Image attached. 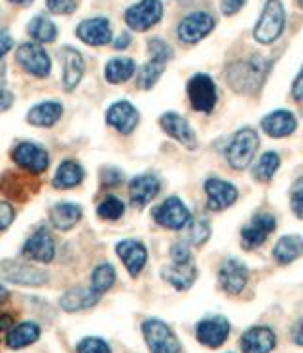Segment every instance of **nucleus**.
I'll use <instances>...</instances> for the list:
<instances>
[{"mask_svg":"<svg viewBox=\"0 0 303 353\" xmlns=\"http://www.w3.org/2000/svg\"><path fill=\"white\" fill-rule=\"evenodd\" d=\"M269 72V63L254 55L244 61L233 63L227 69V82L239 93H252L256 88L264 84V78Z\"/></svg>","mask_w":303,"mask_h":353,"instance_id":"obj_1","label":"nucleus"},{"mask_svg":"<svg viewBox=\"0 0 303 353\" xmlns=\"http://www.w3.org/2000/svg\"><path fill=\"white\" fill-rule=\"evenodd\" d=\"M284 6L280 0H267L264 6V12L258 19L256 29H254V39L260 44H271L279 39L284 31Z\"/></svg>","mask_w":303,"mask_h":353,"instance_id":"obj_2","label":"nucleus"},{"mask_svg":"<svg viewBox=\"0 0 303 353\" xmlns=\"http://www.w3.org/2000/svg\"><path fill=\"white\" fill-rule=\"evenodd\" d=\"M260 139L258 133L250 128H242L233 135L231 143L227 145L226 158L233 169H247L256 156Z\"/></svg>","mask_w":303,"mask_h":353,"instance_id":"obj_3","label":"nucleus"},{"mask_svg":"<svg viewBox=\"0 0 303 353\" xmlns=\"http://www.w3.org/2000/svg\"><path fill=\"white\" fill-rule=\"evenodd\" d=\"M143 334L152 353H180V342L169 325L159 319H146Z\"/></svg>","mask_w":303,"mask_h":353,"instance_id":"obj_4","label":"nucleus"},{"mask_svg":"<svg viewBox=\"0 0 303 353\" xmlns=\"http://www.w3.org/2000/svg\"><path fill=\"white\" fill-rule=\"evenodd\" d=\"M17 63L23 70L36 78H45L52 74V59L44 48L36 42H25L17 48Z\"/></svg>","mask_w":303,"mask_h":353,"instance_id":"obj_5","label":"nucleus"},{"mask_svg":"<svg viewBox=\"0 0 303 353\" xmlns=\"http://www.w3.org/2000/svg\"><path fill=\"white\" fill-rule=\"evenodd\" d=\"M161 17H163V4L159 0H140L138 4L131 6L125 12V23L133 31L144 32L159 23Z\"/></svg>","mask_w":303,"mask_h":353,"instance_id":"obj_6","label":"nucleus"},{"mask_svg":"<svg viewBox=\"0 0 303 353\" xmlns=\"http://www.w3.org/2000/svg\"><path fill=\"white\" fill-rule=\"evenodd\" d=\"M12 158L19 168L29 171L30 175H40L50 168V154H48V150L40 145H34V143H19L12 150Z\"/></svg>","mask_w":303,"mask_h":353,"instance_id":"obj_7","label":"nucleus"},{"mask_svg":"<svg viewBox=\"0 0 303 353\" xmlns=\"http://www.w3.org/2000/svg\"><path fill=\"white\" fill-rule=\"evenodd\" d=\"M188 97L191 107L199 112H212V108L218 101L216 85L211 77L207 74H196L188 82Z\"/></svg>","mask_w":303,"mask_h":353,"instance_id":"obj_8","label":"nucleus"},{"mask_svg":"<svg viewBox=\"0 0 303 353\" xmlns=\"http://www.w3.org/2000/svg\"><path fill=\"white\" fill-rule=\"evenodd\" d=\"M154 219L156 223L161 224L163 228L169 230H182L184 226H188L191 221V213L189 209L182 203L178 198H167L159 208L154 211Z\"/></svg>","mask_w":303,"mask_h":353,"instance_id":"obj_9","label":"nucleus"},{"mask_svg":"<svg viewBox=\"0 0 303 353\" xmlns=\"http://www.w3.org/2000/svg\"><path fill=\"white\" fill-rule=\"evenodd\" d=\"M214 29V17L207 12H194L180 21L178 25V39L186 44H196L211 34Z\"/></svg>","mask_w":303,"mask_h":353,"instance_id":"obj_10","label":"nucleus"},{"mask_svg":"<svg viewBox=\"0 0 303 353\" xmlns=\"http://www.w3.org/2000/svg\"><path fill=\"white\" fill-rule=\"evenodd\" d=\"M21 254L25 259H29L32 262H42V264H48V262L53 261L55 256V241H53L52 234L48 228H38L32 236H30L25 245L21 249Z\"/></svg>","mask_w":303,"mask_h":353,"instance_id":"obj_11","label":"nucleus"},{"mask_svg":"<svg viewBox=\"0 0 303 353\" xmlns=\"http://www.w3.org/2000/svg\"><path fill=\"white\" fill-rule=\"evenodd\" d=\"M196 336L207 347H220L229 336V323L222 315L205 317L203 321L197 323Z\"/></svg>","mask_w":303,"mask_h":353,"instance_id":"obj_12","label":"nucleus"},{"mask_svg":"<svg viewBox=\"0 0 303 353\" xmlns=\"http://www.w3.org/2000/svg\"><path fill=\"white\" fill-rule=\"evenodd\" d=\"M61 65H63V88L67 92H74L76 85L82 82L85 61L82 54L72 46H65L59 52Z\"/></svg>","mask_w":303,"mask_h":353,"instance_id":"obj_13","label":"nucleus"},{"mask_svg":"<svg viewBox=\"0 0 303 353\" xmlns=\"http://www.w3.org/2000/svg\"><path fill=\"white\" fill-rule=\"evenodd\" d=\"M76 34L87 46H105L112 40V27L105 17H91L78 25Z\"/></svg>","mask_w":303,"mask_h":353,"instance_id":"obj_14","label":"nucleus"},{"mask_svg":"<svg viewBox=\"0 0 303 353\" xmlns=\"http://www.w3.org/2000/svg\"><path fill=\"white\" fill-rule=\"evenodd\" d=\"M220 287L227 292V294H239V292L247 287L249 281V270L237 259H227L218 272Z\"/></svg>","mask_w":303,"mask_h":353,"instance_id":"obj_15","label":"nucleus"},{"mask_svg":"<svg viewBox=\"0 0 303 353\" xmlns=\"http://www.w3.org/2000/svg\"><path fill=\"white\" fill-rule=\"evenodd\" d=\"M116 253L121 259V262L125 264V268L133 277H136L143 268L146 266V261H148V251L146 247L136 241V239H123L116 245Z\"/></svg>","mask_w":303,"mask_h":353,"instance_id":"obj_16","label":"nucleus"},{"mask_svg":"<svg viewBox=\"0 0 303 353\" xmlns=\"http://www.w3.org/2000/svg\"><path fill=\"white\" fill-rule=\"evenodd\" d=\"M2 277L8 283L15 285H44L48 281V274L44 270L19 262H6L2 266Z\"/></svg>","mask_w":303,"mask_h":353,"instance_id":"obj_17","label":"nucleus"},{"mask_svg":"<svg viewBox=\"0 0 303 353\" xmlns=\"http://www.w3.org/2000/svg\"><path fill=\"white\" fill-rule=\"evenodd\" d=\"M273 230H275V219L271 215H267V213L256 215L242 228V247L244 249H256L264 243Z\"/></svg>","mask_w":303,"mask_h":353,"instance_id":"obj_18","label":"nucleus"},{"mask_svg":"<svg viewBox=\"0 0 303 353\" xmlns=\"http://www.w3.org/2000/svg\"><path fill=\"white\" fill-rule=\"evenodd\" d=\"M159 125L163 128L167 135L176 139L184 146H188V148H196L197 146L196 133L189 128L188 120L182 118L180 114H176V112H165V114L159 118Z\"/></svg>","mask_w":303,"mask_h":353,"instance_id":"obj_19","label":"nucleus"},{"mask_svg":"<svg viewBox=\"0 0 303 353\" xmlns=\"http://www.w3.org/2000/svg\"><path fill=\"white\" fill-rule=\"evenodd\" d=\"M106 122L120 133H131L138 123V110L129 101H118L106 112Z\"/></svg>","mask_w":303,"mask_h":353,"instance_id":"obj_20","label":"nucleus"},{"mask_svg":"<svg viewBox=\"0 0 303 353\" xmlns=\"http://www.w3.org/2000/svg\"><path fill=\"white\" fill-rule=\"evenodd\" d=\"M205 192H207V208L212 211L229 208L237 200V188L220 179H209L205 183Z\"/></svg>","mask_w":303,"mask_h":353,"instance_id":"obj_21","label":"nucleus"},{"mask_svg":"<svg viewBox=\"0 0 303 353\" xmlns=\"http://www.w3.org/2000/svg\"><path fill=\"white\" fill-rule=\"evenodd\" d=\"M277 338L269 327H252L241 336V350L244 353H271Z\"/></svg>","mask_w":303,"mask_h":353,"instance_id":"obj_22","label":"nucleus"},{"mask_svg":"<svg viewBox=\"0 0 303 353\" xmlns=\"http://www.w3.org/2000/svg\"><path fill=\"white\" fill-rule=\"evenodd\" d=\"M159 179L154 175H138L129 183V198L136 208L150 203L159 192Z\"/></svg>","mask_w":303,"mask_h":353,"instance_id":"obj_23","label":"nucleus"},{"mask_svg":"<svg viewBox=\"0 0 303 353\" xmlns=\"http://www.w3.org/2000/svg\"><path fill=\"white\" fill-rule=\"evenodd\" d=\"M262 128L271 137H288L297 128V120L288 110H275L262 120Z\"/></svg>","mask_w":303,"mask_h":353,"instance_id":"obj_24","label":"nucleus"},{"mask_svg":"<svg viewBox=\"0 0 303 353\" xmlns=\"http://www.w3.org/2000/svg\"><path fill=\"white\" fill-rule=\"evenodd\" d=\"M161 277L167 283H171L176 291H186L189 289L197 277V270L191 262H173L171 266H165L161 272Z\"/></svg>","mask_w":303,"mask_h":353,"instance_id":"obj_25","label":"nucleus"},{"mask_svg":"<svg viewBox=\"0 0 303 353\" xmlns=\"http://www.w3.org/2000/svg\"><path fill=\"white\" fill-rule=\"evenodd\" d=\"M101 294L93 291V289H85V287H74L63 294L61 299V307L68 312V314H74V312H80V310H90L98 302Z\"/></svg>","mask_w":303,"mask_h":353,"instance_id":"obj_26","label":"nucleus"},{"mask_svg":"<svg viewBox=\"0 0 303 353\" xmlns=\"http://www.w3.org/2000/svg\"><path fill=\"white\" fill-rule=\"evenodd\" d=\"M61 114H63V105L57 101H44L38 103L30 108L27 114V122L36 128H52L59 122Z\"/></svg>","mask_w":303,"mask_h":353,"instance_id":"obj_27","label":"nucleus"},{"mask_svg":"<svg viewBox=\"0 0 303 353\" xmlns=\"http://www.w3.org/2000/svg\"><path fill=\"white\" fill-rule=\"evenodd\" d=\"M48 215H50V223H52L53 228L70 230L82 219V208L76 205V203H70V201H61V203H55L50 209Z\"/></svg>","mask_w":303,"mask_h":353,"instance_id":"obj_28","label":"nucleus"},{"mask_svg":"<svg viewBox=\"0 0 303 353\" xmlns=\"http://www.w3.org/2000/svg\"><path fill=\"white\" fill-rule=\"evenodd\" d=\"M38 338H40L38 323L25 321L15 327H10V330L6 332V345L12 350H23L27 345L34 344Z\"/></svg>","mask_w":303,"mask_h":353,"instance_id":"obj_29","label":"nucleus"},{"mask_svg":"<svg viewBox=\"0 0 303 353\" xmlns=\"http://www.w3.org/2000/svg\"><path fill=\"white\" fill-rule=\"evenodd\" d=\"M83 181V168L74 160H65L57 169V173L53 176V186L55 188H74Z\"/></svg>","mask_w":303,"mask_h":353,"instance_id":"obj_30","label":"nucleus"},{"mask_svg":"<svg viewBox=\"0 0 303 353\" xmlns=\"http://www.w3.org/2000/svg\"><path fill=\"white\" fill-rule=\"evenodd\" d=\"M303 254V238L300 236H284L277 241L273 249V256L279 264H290Z\"/></svg>","mask_w":303,"mask_h":353,"instance_id":"obj_31","label":"nucleus"},{"mask_svg":"<svg viewBox=\"0 0 303 353\" xmlns=\"http://www.w3.org/2000/svg\"><path fill=\"white\" fill-rule=\"evenodd\" d=\"M136 65L131 57H116L106 63L105 78L110 84H123L135 74Z\"/></svg>","mask_w":303,"mask_h":353,"instance_id":"obj_32","label":"nucleus"},{"mask_svg":"<svg viewBox=\"0 0 303 353\" xmlns=\"http://www.w3.org/2000/svg\"><path fill=\"white\" fill-rule=\"evenodd\" d=\"M0 190H2V194L6 192V196L14 198V200H23L25 194L34 192L36 186L30 185L25 175H19V173H12V171H10V173L2 175V179H0Z\"/></svg>","mask_w":303,"mask_h":353,"instance_id":"obj_33","label":"nucleus"},{"mask_svg":"<svg viewBox=\"0 0 303 353\" xmlns=\"http://www.w3.org/2000/svg\"><path fill=\"white\" fill-rule=\"evenodd\" d=\"M29 34L34 42L50 44V42H55V39H57V27H55L52 19H48L44 16H36L34 19H30Z\"/></svg>","mask_w":303,"mask_h":353,"instance_id":"obj_34","label":"nucleus"},{"mask_svg":"<svg viewBox=\"0 0 303 353\" xmlns=\"http://www.w3.org/2000/svg\"><path fill=\"white\" fill-rule=\"evenodd\" d=\"M116 283V270L112 264H101L91 274V289L97 294H105Z\"/></svg>","mask_w":303,"mask_h":353,"instance_id":"obj_35","label":"nucleus"},{"mask_svg":"<svg viewBox=\"0 0 303 353\" xmlns=\"http://www.w3.org/2000/svg\"><path fill=\"white\" fill-rule=\"evenodd\" d=\"M279 165H280L279 154L265 152L264 156L256 161V165L252 168V175L256 176L258 181H269V179L277 173Z\"/></svg>","mask_w":303,"mask_h":353,"instance_id":"obj_36","label":"nucleus"},{"mask_svg":"<svg viewBox=\"0 0 303 353\" xmlns=\"http://www.w3.org/2000/svg\"><path fill=\"white\" fill-rule=\"evenodd\" d=\"M163 70H165V63L156 61V59H150V61L143 65V69L138 70V85L143 88V90H150L156 85L161 74H163Z\"/></svg>","mask_w":303,"mask_h":353,"instance_id":"obj_37","label":"nucleus"},{"mask_svg":"<svg viewBox=\"0 0 303 353\" xmlns=\"http://www.w3.org/2000/svg\"><path fill=\"white\" fill-rule=\"evenodd\" d=\"M125 211V205L123 201L118 200L116 196H108L105 201H101L97 208V215L105 221H118L123 215Z\"/></svg>","mask_w":303,"mask_h":353,"instance_id":"obj_38","label":"nucleus"},{"mask_svg":"<svg viewBox=\"0 0 303 353\" xmlns=\"http://www.w3.org/2000/svg\"><path fill=\"white\" fill-rule=\"evenodd\" d=\"M211 236V226L205 219H197V221H189V230H188V241L194 245H201Z\"/></svg>","mask_w":303,"mask_h":353,"instance_id":"obj_39","label":"nucleus"},{"mask_svg":"<svg viewBox=\"0 0 303 353\" xmlns=\"http://www.w3.org/2000/svg\"><path fill=\"white\" fill-rule=\"evenodd\" d=\"M148 52H150L152 59L161 63H167L173 57V48L161 39H150V42H148Z\"/></svg>","mask_w":303,"mask_h":353,"instance_id":"obj_40","label":"nucleus"},{"mask_svg":"<svg viewBox=\"0 0 303 353\" xmlns=\"http://www.w3.org/2000/svg\"><path fill=\"white\" fill-rule=\"evenodd\" d=\"M78 353H112L110 345L106 344L103 338H95V336H87L80 340L78 344Z\"/></svg>","mask_w":303,"mask_h":353,"instance_id":"obj_41","label":"nucleus"},{"mask_svg":"<svg viewBox=\"0 0 303 353\" xmlns=\"http://www.w3.org/2000/svg\"><path fill=\"white\" fill-rule=\"evenodd\" d=\"M290 205L295 216L303 219V176L297 181L292 188V196H290Z\"/></svg>","mask_w":303,"mask_h":353,"instance_id":"obj_42","label":"nucleus"},{"mask_svg":"<svg viewBox=\"0 0 303 353\" xmlns=\"http://www.w3.org/2000/svg\"><path fill=\"white\" fill-rule=\"evenodd\" d=\"M45 4L52 14H72L76 10L74 0H45Z\"/></svg>","mask_w":303,"mask_h":353,"instance_id":"obj_43","label":"nucleus"},{"mask_svg":"<svg viewBox=\"0 0 303 353\" xmlns=\"http://www.w3.org/2000/svg\"><path fill=\"white\" fill-rule=\"evenodd\" d=\"M171 259H173V262H178V264H182V262H191L189 247L186 243H174L171 247Z\"/></svg>","mask_w":303,"mask_h":353,"instance_id":"obj_44","label":"nucleus"},{"mask_svg":"<svg viewBox=\"0 0 303 353\" xmlns=\"http://www.w3.org/2000/svg\"><path fill=\"white\" fill-rule=\"evenodd\" d=\"M15 211L12 205H8L4 201H0V232L6 230L10 224L14 223Z\"/></svg>","mask_w":303,"mask_h":353,"instance_id":"obj_45","label":"nucleus"},{"mask_svg":"<svg viewBox=\"0 0 303 353\" xmlns=\"http://www.w3.org/2000/svg\"><path fill=\"white\" fill-rule=\"evenodd\" d=\"M103 183H105L106 186H114V185H120L121 183V173L118 171V169L114 168H106L105 171H103Z\"/></svg>","mask_w":303,"mask_h":353,"instance_id":"obj_46","label":"nucleus"},{"mask_svg":"<svg viewBox=\"0 0 303 353\" xmlns=\"http://www.w3.org/2000/svg\"><path fill=\"white\" fill-rule=\"evenodd\" d=\"M244 2L247 0H222V12L226 16H233V14H237L244 6Z\"/></svg>","mask_w":303,"mask_h":353,"instance_id":"obj_47","label":"nucleus"},{"mask_svg":"<svg viewBox=\"0 0 303 353\" xmlns=\"http://www.w3.org/2000/svg\"><path fill=\"white\" fill-rule=\"evenodd\" d=\"M290 336H292V342L303 347V317H300L297 321L292 325V330H290Z\"/></svg>","mask_w":303,"mask_h":353,"instance_id":"obj_48","label":"nucleus"},{"mask_svg":"<svg viewBox=\"0 0 303 353\" xmlns=\"http://www.w3.org/2000/svg\"><path fill=\"white\" fill-rule=\"evenodd\" d=\"M14 48V39L10 37V32L0 31V59Z\"/></svg>","mask_w":303,"mask_h":353,"instance_id":"obj_49","label":"nucleus"},{"mask_svg":"<svg viewBox=\"0 0 303 353\" xmlns=\"http://www.w3.org/2000/svg\"><path fill=\"white\" fill-rule=\"evenodd\" d=\"M14 105V93L8 92L6 88H0V112H4Z\"/></svg>","mask_w":303,"mask_h":353,"instance_id":"obj_50","label":"nucleus"},{"mask_svg":"<svg viewBox=\"0 0 303 353\" xmlns=\"http://www.w3.org/2000/svg\"><path fill=\"white\" fill-rule=\"evenodd\" d=\"M292 95H294L295 99H303V67L300 70V74L295 77L294 80V85H292Z\"/></svg>","mask_w":303,"mask_h":353,"instance_id":"obj_51","label":"nucleus"},{"mask_svg":"<svg viewBox=\"0 0 303 353\" xmlns=\"http://www.w3.org/2000/svg\"><path fill=\"white\" fill-rule=\"evenodd\" d=\"M129 44H131V37L123 32V34H120V37H118V40L114 42V48H116V50H123V48H127Z\"/></svg>","mask_w":303,"mask_h":353,"instance_id":"obj_52","label":"nucleus"},{"mask_svg":"<svg viewBox=\"0 0 303 353\" xmlns=\"http://www.w3.org/2000/svg\"><path fill=\"white\" fill-rule=\"evenodd\" d=\"M12 325V317H4V315H0V334H2V330L8 329Z\"/></svg>","mask_w":303,"mask_h":353,"instance_id":"obj_53","label":"nucleus"},{"mask_svg":"<svg viewBox=\"0 0 303 353\" xmlns=\"http://www.w3.org/2000/svg\"><path fill=\"white\" fill-rule=\"evenodd\" d=\"M8 296V291H6V287L4 285L0 283V302H4V299Z\"/></svg>","mask_w":303,"mask_h":353,"instance_id":"obj_54","label":"nucleus"},{"mask_svg":"<svg viewBox=\"0 0 303 353\" xmlns=\"http://www.w3.org/2000/svg\"><path fill=\"white\" fill-rule=\"evenodd\" d=\"M12 4H17V6H25V4H30L32 0H10Z\"/></svg>","mask_w":303,"mask_h":353,"instance_id":"obj_55","label":"nucleus"},{"mask_svg":"<svg viewBox=\"0 0 303 353\" xmlns=\"http://www.w3.org/2000/svg\"><path fill=\"white\" fill-rule=\"evenodd\" d=\"M297 4H300V6H302V8H303V0H297Z\"/></svg>","mask_w":303,"mask_h":353,"instance_id":"obj_56","label":"nucleus"}]
</instances>
